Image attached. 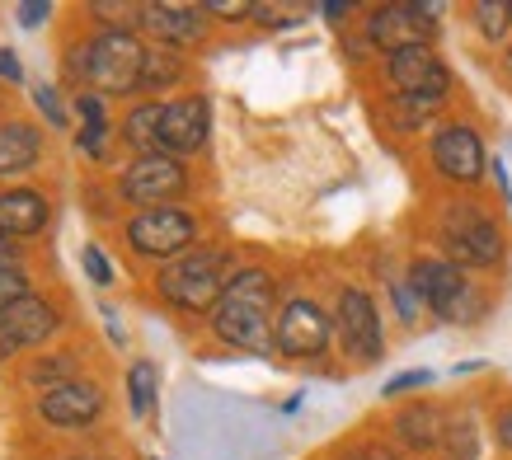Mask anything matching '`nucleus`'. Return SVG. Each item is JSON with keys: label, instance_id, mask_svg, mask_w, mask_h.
<instances>
[{"label": "nucleus", "instance_id": "nucleus-10", "mask_svg": "<svg viewBox=\"0 0 512 460\" xmlns=\"http://www.w3.org/2000/svg\"><path fill=\"white\" fill-rule=\"evenodd\" d=\"M188 188V169L174 155H137L132 165L118 174V193L132 207H174V198Z\"/></svg>", "mask_w": 512, "mask_h": 460}, {"label": "nucleus", "instance_id": "nucleus-4", "mask_svg": "<svg viewBox=\"0 0 512 460\" xmlns=\"http://www.w3.org/2000/svg\"><path fill=\"white\" fill-rule=\"evenodd\" d=\"M437 245L456 268H498L503 263V230L475 202H451L437 216Z\"/></svg>", "mask_w": 512, "mask_h": 460}, {"label": "nucleus", "instance_id": "nucleus-22", "mask_svg": "<svg viewBox=\"0 0 512 460\" xmlns=\"http://www.w3.org/2000/svg\"><path fill=\"white\" fill-rule=\"evenodd\" d=\"M470 19H475L480 38L503 43L512 33V0H475V5H470Z\"/></svg>", "mask_w": 512, "mask_h": 460}, {"label": "nucleus", "instance_id": "nucleus-32", "mask_svg": "<svg viewBox=\"0 0 512 460\" xmlns=\"http://www.w3.org/2000/svg\"><path fill=\"white\" fill-rule=\"evenodd\" d=\"M80 259H85V273H90L94 287H109V282H113V268H109V259H104V249H99V245H85V249H80Z\"/></svg>", "mask_w": 512, "mask_h": 460}, {"label": "nucleus", "instance_id": "nucleus-39", "mask_svg": "<svg viewBox=\"0 0 512 460\" xmlns=\"http://www.w3.org/2000/svg\"><path fill=\"white\" fill-rule=\"evenodd\" d=\"M343 460H395V451H386V446H357Z\"/></svg>", "mask_w": 512, "mask_h": 460}, {"label": "nucleus", "instance_id": "nucleus-23", "mask_svg": "<svg viewBox=\"0 0 512 460\" xmlns=\"http://www.w3.org/2000/svg\"><path fill=\"white\" fill-rule=\"evenodd\" d=\"M127 404H132V418L151 414V404H156V362H132V371H127Z\"/></svg>", "mask_w": 512, "mask_h": 460}, {"label": "nucleus", "instance_id": "nucleus-21", "mask_svg": "<svg viewBox=\"0 0 512 460\" xmlns=\"http://www.w3.org/2000/svg\"><path fill=\"white\" fill-rule=\"evenodd\" d=\"M179 80H184V57L170 52V47H156V52L146 57V66H141L137 94H165L170 85H179Z\"/></svg>", "mask_w": 512, "mask_h": 460}, {"label": "nucleus", "instance_id": "nucleus-30", "mask_svg": "<svg viewBox=\"0 0 512 460\" xmlns=\"http://www.w3.org/2000/svg\"><path fill=\"white\" fill-rule=\"evenodd\" d=\"M390 296H395V310H400L404 324H419L423 301H419V292L409 287V277H404V282H390Z\"/></svg>", "mask_w": 512, "mask_h": 460}, {"label": "nucleus", "instance_id": "nucleus-16", "mask_svg": "<svg viewBox=\"0 0 512 460\" xmlns=\"http://www.w3.org/2000/svg\"><path fill=\"white\" fill-rule=\"evenodd\" d=\"M57 329H62L57 306L43 301V296H33V292L0 315V338H5L10 348H38V343H47Z\"/></svg>", "mask_w": 512, "mask_h": 460}, {"label": "nucleus", "instance_id": "nucleus-43", "mask_svg": "<svg viewBox=\"0 0 512 460\" xmlns=\"http://www.w3.org/2000/svg\"><path fill=\"white\" fill-rule=\"evenodd\" d=\"M66 460H99V456H66Z\"/></svg>", "mask_w": 512, "mask_h": 460}, {"label": "nucleus", "instance_id": "nucleus-8", "mask_svg": "<svg viewBox=\"0 0 512 460\" xmlns=\"http://www.w3.org/2000/svg\"><path fill=\"white\" fill-rule=\"evenodd\" d=\"M334 334L343 343V357L357 367H372L386 357V329L376 315V301L362 287H343L339 306H334Z\"/></svg>", "mask_w": 512, "mask_h": 460}, {"label": "nucleus", "instance_id": "nucleus-5", "mask_svg": "<svg viewBox=\"0 0 512 460\" xmlns=\"http://www.w3.org/2000/svg\"><path fill=\"white\" fill-rule=\"evenodd\" d=\"M386 76H390V85H395V94H400L395 104L409 108V123L437 113L451 94V71H447V62L437 57V47H404V52H390Z\"/></svg>", "mask_w": 512, "mask_h": 460}, {"label": "nucleus", "instance_id": "nucleus-13", "mask_svg": "<svg viewBox=\"0 0 512 460\" xmlns=\"http://www.w3.org/2000/svg\"><path fill=\"white\" fill-rule=\"evenodd\" d=\"M212 137V99L207 94H184V99H165V118H160V155H198Z\"/></svg>", "mask_w": 512, "mask_h": 460}, {"label": "nucleus", "instance_id": "nucleus-37", "mask_svg": "<svg viewBox=\"0 0 512 460\" xmlns=\"http://www.w3.org/2000/svg\"><path fill=\"white\" fill-rule=\"evenodd\" d=\"M489 174H494V184H498V193H503V202H512V179H508V165L503 160H489Z\"/></svg>", "mask_w": 512, "mask_h": 460}, {"label": "nucleus", "instance_id": "nucleus-2", "mask_svg": "<svg viewBox=\"0 0 512 460\" xmlns=\"http://www.w3.org/2000/svg\"><path fill=\"white\" fill-rule=\"evenodd\" d=\"M146 57L151 47L137 38V29H99L90 43L66 52V80L90 85L94 94H137Z\"/></svg>", "mask_w": 512, "mask_h": 460}, {"label": "nucleus", "instance_id": "nucleus-28", "mask_svg": "<svg viewBox=\"0 0 512 460\" xmlns=\"http://www.w3.org/2000/svg\"><path fill=\"white\" fill-rule=\"evenodd\" d=\"M433 385V371H400V376H390L386 385H381V395L386 399H400V395H409V390H428Z\"/></svg>", "mask_w": 512, "mask_h": 460}, {"label": "nucleus", "instance_id": "nucleus-27", "mask_svg": "<svg viewBox=\"0 0 512 460\" xmlns=\"http://www.w3.org/2000/svg\"><path fill=\"white\" fill-rule=\"evenodd\" d=\"M76 151L90 155V160H104V151H109V123H80Z\"/></svg>", "mask_w": 512, "mask_h": 460}, {"label": "nucleus", "instance_id": "nucleus-14", "mask_svg": "<svg viewBox=\"0 0 512 460\" xmlns=\"http://www.w3.org/2000/svg\"><path fill=\"white\" fill-rule=\"evenodd\" d=\"M137 29H146L156 43H165L170 52L179 47H198L212 29V19L202 5H174V0H156V5H141Z\"/></svg>", "mask_w": 512, "mask_h": 460}, {"label": "nucleus", "instance_id": "nucleus-6", "mask_svg": "<svg viewBox=\"0 0 512 460\" xmlns=\"http://www.w3.org/2000/svg\"><path fill=\"white\" fill-rule=\"evenodd\" d=\"M409 287L419 292L423 310H433L442 324H466L480 315L466 268H456L451 259H414L409 263Z\"/></svg>", "mask_w": 512, "mask_h": 460}, {"label": "nucleus", "instance_id": "nucleus-40", "mask_svg": "<svg viewBox=\"0 0 512 460\" xmlns=\"http://www.w3.org/2000/svg\"><path fill=\"white\" fill-rule=\"evenodd\" d=\"M104 324H109L113 343H127V329H123V320H118V310H113V306H104Z\"/></svg>", "mask_w": 512, "mask_h": 460}, {"label": "nucleus", "instance_id": "nucleus-34", "mask_svg": "<svg viewBox=\"0 0 512 460\" xmlns=\"http://www.w3.org/2000/svg\"><path fill=\"white\" fill-rule=\"evenodd\" d=\"M15 19H19V29H38V24L52 19V5L47 0H24V5H15Z\"/></svg>", "mask_w": 512, "mask_h": 460}, {"label": "nucleus", "instance_id": "nucleus-38", "mask_svg": "<svg viewBox=\"0 0 512 460\" xmlns=\"http://www.w3.org/2000/svg\"><path fill=\"white\" fill-rule=\"evenodd\" d=\"M494 442L503 446V451H512V409H503V414H498V423H494Z\"/></svg>", "mask_w": 512, "mask_h": 460}, {"label": "nucleus", "instance_id": "nucleus-35", "mask_svg": "<svg viewBox=\"0 0 512 460\" xmlns=\"http://www.w3.org/2000/svg\"><path fill=\"white\" fill-rule=\"evenodd\" d=\"M0 80H5V85H19V80H24V66H19L15 47H0Z\"/></svg>", "mask_w": 512, "mask_h": 460}, {"label": "nucleus", "instance_id": "nucleus-18", "mask_svg": "<svg viewBox=\"0 0 512 460\" xmlns=\"http://www.w3.org/2000/svg\"><path fill=\"white\" fill-rule=\"evenodd\" d=\"M43 155V132L33 123H15L5 118L0 123V179L5 174H19V169H33Z\"/></svg>", "mask_w": 512, "mask_h": 460}, {"label": "nucleus", "instance_id": "nucleus-1", "mask_svg": "<svg viewBox=\"0 0 512 460\" xmlns=\"http://www.w3.org/2000/svg\"><path fill=\"white\" fill-rule=\"evenodd\" d=\"M273 296H278V287H273L268 268H235L217 310H212V334L226 348H240V353H278V343H273Z\"/></svg>", "mask_w": 512, "mask_h": 460}, {"label": "nucleus", "instance_id": "nucleus-26", "mask_svg": "<svg viewBox=\"0 0 512 460\" xmlns=\"http://www.w3.org/2000/svg\"><path fill=\"white\" fill-rule=\"evenodd\" d=\"M33 108L47 118V127H66V123H71V118H66L62 94L52 90V85H33Z\"/></svg>", "mask_w": 512, "mask_h": 460}, {"label": "nucleus", "instance_id": "nucleus-42", "mask_svg": "<svg viewBox=\"0 0 512 460\" xmlns=\"http://www.w3.org/2000/svg\"><path fill=\"white\" fill-rule=\"evenodd\" d=\"M503 71H508V76H512V43L503 47Z\"/></svg>", "mask_w": 512, "mask_h": 460}, {"label": "nucleus", "instance_id": "nucleus-15", "mask_svg": "<svg viewBox=\"0 0 512 460\" xmlns=\"http://www.w3.org/2000/svg\"><path fill=\"white\" fill-rule=\"evenodd\" d=\"M38 414L52 423V428H90L94 418L104 414V390L94 381H66L57 390H43L38 395Z\"/></svg>", "mask_w": 512, "mask_h": 460}, {"label": "nucleus", "instance_id": "nucleus-31", "mask_svg": "<svg viewBox=\"0 0 512 460\" xmlns=\"http://www.w3.org/2000/svg\"><path fill=\"white\" fill-rule=\"evenodd\" d=\"M94 19H118V29H132L141 15V5H113V0H94L90 5Z\"/></svg>", "mask_w": 512, "mask_h": 460}, {"label": "nucleus", "instance_id": "nucleus-12", "mask_svg": "<svg viewBox=\"0 0 512 460\" xmlns=\"http://www.w3.org/2000/svg\"><path fill=\"white\" fill-rule=\"evenodd\" d=\"M433 169L447 179V184H480L489 174V155H484V141L470 123H447L433 132Z\"/></svg>", "mask_w": 512, "mask_h": 460}, {"label": "nucleus", "instance_id": "nucleus-41", "mask_svg": "<svg viewBox=\"0 0 512 460\" xmlns=\"http://www.w3.org/2000/svg\"><path fill=\"white\" fill-rule=\"evenodd\" d=\"M0 268H19V249H15V240H5V235H0Z\"/></svg>", "mask_w": 512, "mask_h": 460}, {"label": "nucleus", "instance_id": "nucleus-33", "mask_svg": "<svg viewBox=\"0 0 512 460\" xmlns=\"http://www.w3.org/2000/svg\"><path fill=\"white\" fill-rule=\"evenodd\" d=\"M202 10H207V19H254V5H245V0H207Z\"/></svg>", "mask_w": 512, "mask_h": 460}, {"label": "nucleus", "instance_id": "nucleus-17", "mask_svg": "<svg viewBox=\"0 0 512 460\" xmlns=\"http://www.w3.org/2000/svg\"><path fill=\"white\" fill-rule=\"evenodd\" d=\"M52 202L38 188H0V235L5 240H29L47 226Z\"/></svg>", "mask_w": 512, "mask_h": 460}, {"label": "nucleus", "instance_id": "nucleus-7", "mask_svg": "<svg viewBox=\"0 0 512 460\" xmlns=\"http://www.w3.org/2000/svg\"><path fill=\"white\" fill-rule=\"evenodd\" d=\"M437 15L442 5H423V0H395V5H376L367 10V43L381 52H404V47H433L437 38Z\"/></svg>", "mask_w": 512, "mask_h": 460}, {"label": "nucleus", "instance_id": "nucleus-25", "mask_svg": "<svg viewBox=\"0 0 512 460\" xmlns=\"http://www.w3.org/2000/svg\"><path fill=\"white\" fill-rule=\"evenodd\" d=\"M306 15H311V5H254V24H264V29H292Z\"/></svg>", "mask_w": 512, "mask_h": 460}, {"label": "nucleus", "instance_id": "nucleus-11", "mask_svg": "<svg viewBox=\"0 0 512 460\" xmlns=\"http://www.w3.org/2000/svg\"><path fill=\"white\" fill-rule=\"evenodd\" d=\"M329 338H334V315H325V306L311 296H292L273 324V343L282 357H320Z\"/></svg>", "mask_w": 512, "mask_h": 460}, {"label": "nucleus", "instance_id": "nucleus-24", "mask_svg": "<svg viewBox=\"0 0 512 460\" xmlns=\"http://www.w3.org/2000/svg\"><path fill=\"white\" fill-rule=\"evenodd\" d=\"M24 381H29V385H43V390H57V385H66V381H80V376H76V357H71V353L38 357V362L24 371Z\"/></svg>", "mask_w": 512, "mask_h": 460}, {"label": "nucleus", "instance_id": "nucleus-36", "mask_svg": "<svg viewBox=\"0 0 512 460\" xmlns=\"http://www.w3.org/2000/svg\"><path fill=\"white\" fill-rule=\"evenodd\" d=\"M315 15L329 19V24H343V19H353V5L348 0H325V5H315Z\"/></svg>", "mask_w": 512, "mask_h": 460}, {"label": "nucleus", "instance_id": "nucleus-20", "mask_svg": "<svg viewBox=\"0 0 512 460\" xmlns=\"http://www.w3.org/2000/svg\"><path fill=\"white\" fill-rule=\"evenodd\" d=\"M395 437L414 451H433V446L447 442V428H442V414L433 404H409L400 418H395Z\"/></svg>", "mask_w": 512, "mask_h": 460}, {"label": "nucleus", "instance_id": "nucleus-19", "mask_svg": "<svg viewBox=\"0 0 512 460\" xmlns=\"http://www.w3.org/2000/svg\"><path fill=\"white\" fill-rule=\"evenodd\" d=\"M160 118H165V99L132 104L123 118V146H132L137 155H160Z\"/></svg>", "mask_w": 512, "mask_h": 460}, {"label": "nucleus", "instance_id": "nucleus-3", "mask_svg": "<svg viewBox=\"0 0 512 460\" xmlns=\"http://www.w3.org/2000/svg\"><path fill=\"white\" fill-rule=\"evenodd\" d=\"M231 282V254L226 249H188L184 259H174L156 277V292L165 306L184 310V315H212Z\"/></svg>", "mask_w": 512, "mask_h": 460}, {"label": "nucleus", "instance_id": "nucleus-29", "mask_svg": "<svg viewBox=\"0 0 512 460\" xmlns=\"http://www.w3.org/2000/svg\"><path fill=\"white\" fill-rule=\"evenodd\" d=\"M29 296V277L19 273V268H0V315L15 306V301H24Z\"/></svg>", "mask_w": 512, "mask_h": 460}, {"label": "nucleus", "instance_id": "nucleus-9", "mask_svg": "<svg viewBox=\"0 0 512 460\" xmlns=\"http://www.w3.org/2000/svg\"><path fill=\"white\" fill-rule=\"evenodd\" d=\"M198 240V216L184 207H146L127 221V245L141 259H184Z\"/></svg>", "mask_w": 512, "mask_h": 460}]
</instances>
